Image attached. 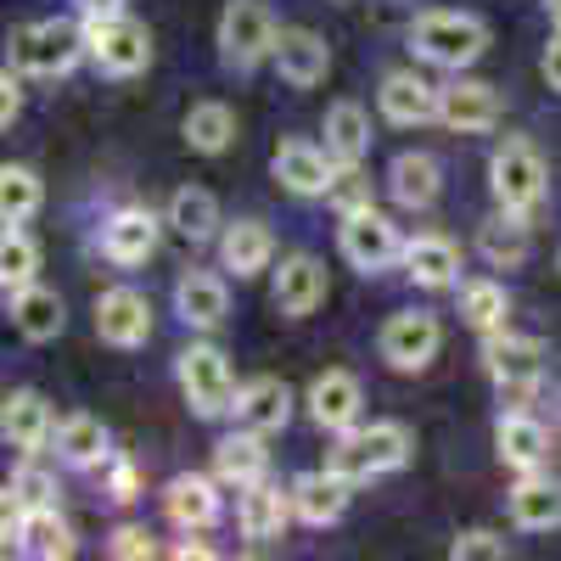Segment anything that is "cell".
<instances>
[{"mask_svg": "<svg viewBox=\"0 0 561 561\" xmlns=\"http://www.w3.org/2000/svg\"><path fill=\"white\" fill-rule=\"evenodd\" d=\"M410 455H415V433L404 427V421H370V427L359 421V427L337 433L325 466L359 489V483H377V478L399 472V466H410Z\"/></svg>", "mask_w": 561, "mask_h": 561, "instance_id": "1", "label": "cell"}, {"mask_svg": "<svg viewBox=\"0 0 561 561\" xmlns=\"http://www.w3.org/2000/svg\"><path fill=\"white\" fill-rule=\"evenodd\" d=\"M410 51L427 62V68H444V73H466L483 51H489V23L478 12H455V7H433L410 23Z\"/></svg>", "mask_w": 561, "mask_h": 561, "instance_id": "2", "label": "cell"}, {"mask_svg": "<svg viewBox=\"0 0 561 561\" xmlns=\"http://www.w3.org/2000/svg\"><path fill=\"white\" fill-rule=\"evenodd\" d=\"M79 57H90L84 18H34L12 34V62L28 79H68Z\"/></svg>", "mask_w": 561, "mask_h": 561, "instance_id": "3", "label": "cell"}, {"mask_svg": "<svg viewBox=\"0 0 561 561\" xmlns=\"http://www.w3.org/2000/svg\"><path fill=\"white\" fill-rule=\"evenodd\" d=\"M489 192H494V208L523 214V219H534V214L545 208L550 169H545V158H539L534 140H523V135H505V140H500L494 158H489Z\"/></svg>", "mask_w": 561, "mask_h": 561, "instance_id": "4", "label": "cell"}, {"mask_svg": "<svg viewBox=\"0 0 561 561\" xmlns=\"http://www.w3.org/2000/svg\"><path fill=\"white\" fill-rule=\"evenodd\" d=\"M275 39H280V23L264 0H225L219 12V28H214V45H219V62L225 68H259L275 57Z\"/></svg>", "mask_w": 561, "mask_h": 561, "instance_id": "5", "label": "cell"}, {"mask_svg": "<svg viewBox=\"0 0 561 561\" xmlns=\"http://www.w3.org/2000/svg\"><path fill=\"white\" fill-rule=\"evenodd\" d=\"M174 377H180L185 404H192L203 421L230 415V404H237V370H230L225 348H214V343H192V348H180Z\"/></svg>", "mask_w": 561, "mask_h": 561, "instance_id": "6", "label": "cell"}, {"mask_svg": "<svg viewBox=\"0 0 561 561\" xmlns=\"http://www.w3.org/2000/svg\"><path fill=\"white\" fill-rule=\"evenodd\" d=\"M90 34V62H96L107 79H135L152 68V28L118 12V18H84Z\"/></svg>", "mask_w": 561, "mask_h": 561, "instance_id": "7", "label": "cell"}, {"mask_svg": "<svg viewBox=\"0 0 561 561\" xmlns=\"http://www.w3.org/2000/svg\"><path fill=\"white\" fill-rule=\"evenodd\" d=\"M337 248L343 259L359 270V275H382L404 259V237H399V225L377 208V203H365V208H348L343 225H337Z\"/></svg>", "mask_w": 561, "mask_h": 561, "instance_id": "8", "label": "cell"}, {"mask_svg": "<svg viewBox=\"0 0 561 561\" xmlns=\"http://www.w3.org/2000/svg\"><path fill=\"white\" fill-rule=\"evenodd\" d=\"M483 370L494 377L500 399H534V388L545 382V343L539 337H517L511 325L483 332Z\"/></svg>", "mask_w": 561, "mask_h": 561, "instance_id": "9", "label": "cell"}, {"mask_svg": "<svg viewBox=\"0 0 561 561\" xmlns=\"http://www.w3.org/2000/svg\"><path fill=\"white\" fill-rule=\"evenodd\" d=\"M444 348V325L433 309H399L382 320L377 332V354L388 370H399V377H415V370H427Z\"/></svg>", "mask_w": 561, "mask_h": 561, "instance_id": "10", "label": "cell"}, {"mask_svg": "<svg viewBox=\"0 0 561 561\" xmlns=\"http://www.w3.org/2000/svg\"><path fill=\"white\" fill-rule=\"evenodd\" d=\"M270 169H275V180L287 185L293 197H304V203L332 197V185H337V174H343V163L325 152V147H314V140H304V135L280 140L275 158H270Z\"/></svg>", "mask_w": 561, "mask_h": 561, "instance_id": "11", "label": "cell"}, {"mask_svg": "<svg viewBox=\"0 0 561 561\" xmlns=\"http://www.w3.org/2000/svg\"><path fill=\"white\" fill-rule=\"evenodd\" d=\"M500 113H505V102L489 79L455 73L449 84H438V124L455 129V135H483V129L500 124Z\"/></svg>", "mask_w": 561, "mask_h": 561, "instance_id": "12", "label": "cell"}, {"mask_svg": "<svg viewBox=\"0 0 561 561\" xmlns=\"http://www.w3.org/2000/svg\"><path fill=\"white\" fill-rule=\"evenodd\" d=\"M163 225L169 219H158L152 208H113L107 219H102V259L107 264H118V270H135V264H147L152 253H158V242H163Z\"/></svg>", "mask_w": 561, "mask_h": 561, "instance_id": "13", "label": "cell"}, {"mask_svg": "<svg viewBox=\"0 0 561 561\" xmlns=\"http://www.w3.org/2000/svg\"><path fill=\"white\" fill-rule=\"evenodd\" d=\"M325 293H332V280H325V264L314 253H287L280 270L270 275V304L287 320H309L325 304Z\"/></svg>", "mask_w": 561, "mask_h": 561, "instance_id": "14", "label": "cell"}, {"mask_svg": "<svg viewBox=\"0 0 561 561\" xmlns=\"http://www.w3.org/2000/svg\"><path fill=\"white\" fill-rule=\"evenodd\" d=\"M0 438H7V449H18L23 460H34L45 444H51L57 438V415H51V404H45V393L12 388L7 404H0Z\"/></svg>", "mask_w": 561, "mask_h": 561, "instance_id": "15", "label": "cell"}, {"mask_svg": "<svg viewBox=\"0 0 561 561\" xmlns=\"http://www.w3.org/2000/svg\"><path fill=\"white\" fill-rule=\"evenodd\" d=\"M359 410H365V388H359L354 370L332 365V370H320V377L309 382V415H314L320 433L337 438V433L359 427Z\"/></svg>", "mask_w": 561, "mask_h": 561, "instance_id": "16", "label": "cell"}, {"mask_svg": "<svg viewBox=\"0 0 561 561\" xmlns=\"http://www.w3.org/2000/svg\"><path fill=\"white\" fill-rule=\"evenodd\" d=\"M174 314L185 332H219L230 314V287L219 270H185L174 280Z\"/></svg>", "mask_w": 561, "mask_h": 561, "instance_id": "17", "label": "cell"}, {"mask_svg": "<svg viewBox=\"0 0 561 561\" xmlns=\"http://www.w3.org/2000/svg\"><path fill=\"white\" fill-rule=\"evenodd\" d=\"M96 337L107 348H140L152 337V304L135 287H107L96 298Z\"/></svg>", "mask_w": 561, "mask_h": 561, "instance_id": "18", "label": "cell"}, {"mask_svg": "<svg viewBox=\"0 0 561 561\" xmlns=\"http://www.w3.org/2000/svg\"><path fill=\"white\" fill-rule=\"evenodd\" d=\"M377 107H382V118L399 124V129L433 124V118H438V84L421 79L415 68H393V73H382V84H377Z\"/></svg>", "mask_w": 561, "mask_h": 561, "instance_id": "19", "label": "cell"}, {"mask_svg": "<svg viewBox=\"0 0 561 561\" xmlns=\"http://www.w3.org/2000/svg\"><path fill=\"white\" fill-rule=\"evenodd\" d=\"M270 62L293 90H314V84H325V73H332V45H325V34H314V28H280Z\"/></svg>", "mask_w": 561, "mask_h": 561, "instance_id": "20", "label": "cell"}, {"mask_svg": "<svg viewBox=\"0 0 561 561\" xmlns=\"http://www.w3.org/2000/svg\"><path fill=\"white\" fill-rule=\"evenodd\" d=\"M298 517L293 511V489H275V483H248L237 489V534L253 545H270L287 534V523Z\"/></svg>", "mask_w": 561, "mask_h": 561, "instance_id": "21", "label": "cell"}, {"mask_svg": "<svg viewBox=\"0 0 561 561\" xmlns=\"http://www.w3.org/2000/svg\"><path fill=\"white\" fill-rule=\"evenodd\" d=\"M404 275L415 280L421 293H449L460 287V248L444 237V230H421V237L404 242Z\"/></svg>", "mask_w": 561, "mask_h": 561, "instance_id": "22", "label": "cell"}, {"mask_svg": "<svg viewBox=\"0 0 561 561\" xmlns=\"http://www.w3.org/2000/svg\"><path fill=\"white\" fill-rule=\"evenodd\" d=\"M163 511H169V523H174L180 534H203V528H214V523H219V511H225V500H219V478H203V472H180V478H169V489H163Z\"/></svg>", "mask_w": 561, "mask_h": 561, "instance_id": "23", "label": "cell"}, {"mask_svg": "<svg viewBox=\"0 0 561 561\" xmlns=\"http://www.w3.org/2000/svg\"><path fill=\"white\" fill-rule=\"evenodd\" d=\"M7 550L28 556V561H68L73 556V528L57 517V505L23 511V517L7 528Z\"/></svg>", "mask_w": 561, "mask_h": 561, "instance_id": "24", "label": "cell"}, {"mask_svg": "<svg viewBox=\"0 0 561 561\" xmlns=\"http://www.w3.org/2000/svg\"><path fill=\"white\" fill-rule=\"evenodd\" d=\"M230 415H237V427H253V433H287L293 421V388L280 377H253L237 388V404H230Z\"/></svg>", "mask_w": 561, "mask_h": 561, "instance_id": "25", "label": "cell"}, {"mask_svg": "<svg viewBox=\"0 0 561 561\" xmlns=\"http://www.w3.org/2000/svg\"><path fill=\"white\" fill-rule=\"evenodd\" d=\"M348 494H354V483L337 478L332 466H325V472H304V478H293V511H298V523H304V528H332V523H343Z\"/></svg>", "mask_w": 561, "mask_h": 561, "instance_id": "26", "label": "cell"}, {"mask_svg": "<svg viewBox=\"0 0 561 561\" xmlns=\"http://www.w3.org/2000/svg\"><path fill=\"white\" fill-rule=\"evenodd\" d=\"M438 192H444V169H438L433 152H399V158L388 163V197H393L399 208L427 214V208L438 203Z\"/></svg>", "mask_w": 561, "mask_h": 561, "instance_id": "27", "label": "cell"}, {"mask_svg": "<svg viewBox=\"0 0 561 561\" xmlns=\"http://www.w3.org/2000/svg\"><path fill=\"white\" fill-rule=\"evenodd\" d=\"M494 449H500V466H511V472H539L545 455H550V433L545 421H534L528 410H505L500 427H494Z\"/></svg>", "mask_w": 561, "mask_h": 561, "instance_id": "28", "label": "cell"}, {"mask_svg": "<svg viewBox=\"0 0 561 561\" xmlns=\"http://www.w3.org/2000/svg\"><path fill=\"white\" fill-rule=\"evenodd\" d=\"M163 219H169V230L185 248H208V242H219V230H225L219 197L203 192V185H180V192L169 197V208H163Z\"/></svg>", "mask_w": 561, "mask_h": 561, "instance_id": "29", "label": "cell"}, {"mask_svg": "<svg viewBox=\"0 0 561 561\" xmlns=\"http://www.w3.org/2000/svg\"><path fill=\"white\" fill-rule=\"evenodd\" d=\"M219 264L237 275V280H253L275 264V237L264 219H237L219 230Z\"/></svg>", "mask_w": 561, "mask_h": 561, "instance_id": "30", "label": "cell"}, {"mask_svg": "<svg viewBox=\"0 0 561 561\" xmlns=\"http://www.w3.org/2000/svg\"><path fill=\"white\" fill-rule=\"evenodd\" d=\"M107 455H113V433H107V421H102V415L73 410V415L57 421V460H62V466L96 472V466H107Z\"/></svg>", "mask_w": 561, "mask_h": 561, "instance_id": "31", "label": "cell"}, {"mask_svg": "<svg viewBox=\"0 0 561 561\" xmlns=\"http://www.w3.org/2000/svg\"><path fill=\"white\" fill-rule=\"evenodd\" d=\"M505 505H511V523H517L523 534H550V528H561V483L545 478V472H523L517 483H511Z\"/></svg>", "mask_w": 561, "mask_h": 561, "instance_id": "32", "label": "cell"}, {"mask_svg": "<svg viewBox=\"0 0 561 561\" xmlns=\"http://www.w3.org/2000/svg\"><path fill=\"white\" fill-rule=\"evenodd\" d=\"M270 472V449H264V433L253 427H237L214 444V478L225 489H248V483H264Z\"/></svg>", "mask_w": 561, "mask_h": 561, "instance_id": "33", "label": "cell"}, {"mask_svg": "<svg viewBox=\"0 0 561 561\" xmlns=\"http://www.w3.org/2000/svg\"><path fill=\"white\" fill-rule=\"evenodd\" d=\"M7 304H12V325H18V337H23V343H51V337H62V325H68V304H62V293H51V287H39V280H28V287L12 293Z\"/></svg>", "mask_w": 561, "mask_h": 561, "instance_id": "34", "label": "cell"}, {"mask_svg": "<svg viewBox=\"0 0 561 561\" xmlns=\"http://www.w3.org/2000/svg\"><path fill=\"white\" fill-rule=\"evenodd\" d=\"M528 253H534V237H528V219L523 214H505L500 208V214H489L478 225V259L489 270H523Z\"/></svg>", "mask_w": 561, "mask_h": 561, "instance_id": "35", "label": "cell"}, {"mask_svg": "<svg viewBox=\"0 0 561 561\" xmlns=\"http://www.w3.org/2000/svg\"><path fill=\"white\" fill-rule=\"evenodd\" d=\"M320 135H325V152H332L343 169H359L365 152H370V140H377V135H370V113L359 102H332V107H325Z\"/></svg>", "mask_w": 561, "mask_h": 561, "instance_id": "36", "label": "cell"}, {"mask_svg": "<svg viewBox=\"0 0 561 561\" xmlns=\"http://www.w3.org/2000/svg\"><path fill=\"white\" fill-rule=\"evenodd\" d=\"M460 320L472 325V332H500V325H511V293L505 280L494 275H478L460 287Z\"/></svg>", "mask_w": 561, "mask_h": 561, "instance_id": "37", "label": "cell"}, {"mask_svg": "<svg viewBox=\"0 0 561 561\" xmlns=\"http://www.w3.org/2000/svg\"><path fill=\"white\" fill-rule=\"evenodd\" d=\"M180 135H185V147H192V152L219 158V152L230 147V140H237V113H230L225 102H197L192 113H185Z\"/></svg>", "mask_w": 561, "mask_h": 561, "instance_id": "38", "label": "cell"}, {"mask_svg": "<svg viewBox=\"0 0 561 561\" xmlns=\"http://www.w3.org/2000/svg\"><path fill=\"white\" fill-rule=\"evenodd\" d=\"M45 203V185L28 163H7L0 169V225H28Z\"/></svg>", "mask_w": 561, "mask_h": 561, "instance_id": "39", "label": "cell"}, {"mask_svg": "<svg viewBox=\"0 0 561 561\" xmlns=\"http://www.w3.org/2000/svg\"><path fill=\"white\" fill-rule=\"evenodd\" d=\"M34 275H39V242L28 237V225H7L0 230V287H7V298L23 293Z\"/></svg>", "mask_w": 561, "mask_h": 561, "instance_id": "40", "label": "cell"}, {"mask_svg": "<svg viewBox=\"0 0 561 561\" xmlns=\"http://www.w3.org/2000/svg\"><path fill=\"white\" fill-rule=\"evenodd\" d=\"M39 505H57V478L39 472V466H18L12 483H7V528L23 511H39Z\"/></svg>", "mask_w": 561, "mask_h": 561, "instance_id": "41", "label": "cell"}, {"mask_svg": "<svg viewBox=\"0 0 561 561\" xmlns=\"http://www.w3.org/2000/svg\"><path fill=\"white\" fill-rule=\"evenodd\" d=\"M449 556H455V561H500V556H505V534H494V528H466V534L449 539Z\"/></svg>", "mask_w": 561, "mask_h": 561, "instance_id": "42", "label": "cell"}, {"mask_svg": "<svg viewBox=\"0 0 561 561\" xmlns=\"http://www.w3.org/2000/svg\"><path fill=\"white\" fill-rule=\"evenodd\" d=\"M102 478H107V500H118V505L140 500V472H135V460H129V455H107Z\"/></svg>", "mask_w": 561, "mask_h": 561, "instance_id": "43", "label": "cell"}, {"mask_svg": "<svg viewBox=\"0 0 561 561\" xmlns=\"http://www.w3.org/2000/svg\"><path fill=\"white\" fill-rule=\"evenodd\" d=\"M107 556H118V561H152V556H158V545H152V534H147V528L124 523V528H113V534H107Z\"/></svg>", "mask_w": 561, "mask_h": 561, "instance_id": "44", "label": "cell"}, {"mask_svg": "<svg viewBox=\"0 0 561 561\" xmlns=\"http://www.w3.org/2000/svg\"><path fill=\"white\" fill-rule=\"evenodd\" d=\"M23 68L18 62H7V73H0V129H12L18 118H23Z\"/></svg>", "mask_w": 561, "mask_h": 561, "instance_id": "45", "label": "cell"}, {"mask_svg": "<svg viewBox=\"0 0 561 561\" xmlns=\"http://www.w3.org/2000/svg\"><path fill=\"white\" fill-rule=\"evenodd\" d=\"M539 68H545V84H550V90H561V28H550V45H545Z\"/></svg>", "mask_w": 561, "mask_h": 561, "instance_id": "46", "label": "cell"}, {"mask_svg": "<svg viewBox=\"0 0 561 561\" xmlns=\"http://www.w3.org/2000/svg\"><path fill=\"white\" fill-rule=\"evenodd\" d=\"M124 7H129V0H73L79 18H118Z\"/></svg>", "mask_w": 561, "mask_h": 561, "instance_id": "47", "label": "cell"}, {"mask_svg": "<svg viewBox=\"0 0 561 561\" xmlns=\"http://www.w3.org/2000/svg\"><path fill=\"white\" fill-rule=\"evenodd\" d=\"M174 556H180V561H192V556H197V561H208V556H214V545H203V539H192V534H185V539L174 545Z\"/></svg>", "mask_w": 561, "mask_h": 561, "instance_id": "48", "label": "cell"}, {"mask_svg": "<svg viewBox=\"0 0 561 561\" xmlns=\"http://www.w3.org/2000/svg\"><path fill=\"white\" fill-rule=\"evenodd\" d=\"M545 18H550V28H561V0H545Z\"/></svg>", "mask_w": 561, "mask_h": 561, "instance_id": "49", "label": "cell"}, {"mask_svg": "<svg viewBox=\"0 0 561 561\" xmlns=\"http://www.w3.org/2000/svg\"><path fill=\"white\" fill-rule=\"evenodd\" d=\"M556 270H561V253H556Z\"/></svg>", "mask_w": 561, "mask_h": 561, "instance_id": "50", "label": "cell"}]
</instances>
